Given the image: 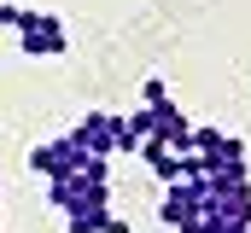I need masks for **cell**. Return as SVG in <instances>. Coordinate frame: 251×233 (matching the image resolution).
<instances>
[{"label": "cell", "instance_id": "obj_1", "mask_svg": "<svg viewBox=\"0 0 251 233\" xmlns=\"http://www.w3.org/2000/svg\"><path fill=\"white\" fill-rule=\"evenodd\" d=\"M18 53L24 58H64L70 53V23L59 12H24L18 6Z\"/></svg>", "mask_w": 251, "mask_h": 233}, {"label": "cell", "instance_id": "obj_2", "mask_svg": "<svg viewBox=\"0 0 251 233\" xmlns=\"http://www.w3.org/2000/svg\"><path fill=\"white\" fill-rule=\"evenodd\" d=\"M199 216H204V175L199 181H176V186H164V198H158V222L176 233H199Z\"/></svg>", "mask_w": 251, "mask_h": 233}, {"label": "cell", "instance_id": "obj_3", "mask_svg": "<svg viewBox=\"0 0 251 233\" xmlns=\"http://www.w3.org/2000/svg\"><path fill=\"white\" fill-rule=\"evenodd\" d=\"M88 163H94V158H88V152H82V146H76L70 134H53V140H41V146L29 152V169L41 175V181H64V175H82Z\"/></svg>", "mask_w": 251, "mask_h": 233}, {"label": "cell", "instance_id": "obj_4", "mask_svg": "<svg viewBox=\"0 0 251 233\" xmlns=\"http://www.w3.org/2000/svg\"><path fill=\"white\" fill-rule=\"evenodd\" d=\"M117 128H123V116L111 111H88L70 122V140L88 152V158H117Z\"/></svg>", "mask_w": 251, "mask_h": 233}, {"label": "cell", "instance_id": "obj_5", "mask_svg": "<svg viewBox=\"0 0 251 233\" xmlns=\"http://www.w3.org/2000/svg\"><path fill=\"white\" fill-rule=\"evenodd\" d=\"M146 111H152V140H164L170 152H187L193 122L181 116V105H176V99H164V105H146Z\"/></svg>", "mask_w": 251, "mask_h": 233}, {"label": "cell", "instance_id": "obj_6", "mask_svg": "<svg viewBox=\"0 0 251 233\" xmlns=\"http://www.w3.org/2000/svg\"><path fill=\"white\" fill-rule=\"evenodd\" d=\"M164 99H170L164 76H146V82H140V105H164Z\"/></svg>", "mask_w": 251, "mask_h": 233}, {"label": "cell", "instance_id": "obj_7", "mask_svg": "<svg viewBox=\"0 0 251 233\" xmlns=\"http://www.w3.org/2000/svg\"><path fill=\"white\" fill-rule=\"evenodd\" d=\"M100 233H134V228H128L123 216H111V210H105V222H100Z\"/></svg>", "mask_w": 251, "mask_h": 233}, {"label": "cell", "instance_id": "obj_8", "mask_svg": "<svg viewBox=\"0 0 251 233\" xmlns=\"http://www.w3.org/2000/svg\"><path fill=\"white\" fill-rule=\"evenodd\" d=\"M12 23H18V6H6V0H0V29H12Z\"/></svg>", "mask_w": 251, "mask_h": 233}]
</instances>
